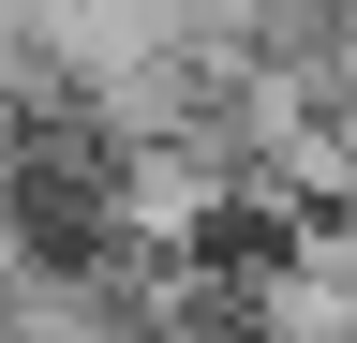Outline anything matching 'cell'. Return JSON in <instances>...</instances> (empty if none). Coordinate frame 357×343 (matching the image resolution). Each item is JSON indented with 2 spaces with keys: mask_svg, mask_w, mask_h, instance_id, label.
Listing matches in <instances>:
<instances>
[{
  "mask_svg": "<svg viewBox=\"0 0 357 343\" xmlns=\"http://www.w3.org/2000/svg\"><path fill=\"white\" fill-rule=\"evenodd\" d=\"M0 284H30V224H15V194H0Z\"/></svg>",
  "mask_w": 357,
  "mask_h": 343,
  "instance_id": "6da1fadb",
  "label": "cell"
}]
</instances>
